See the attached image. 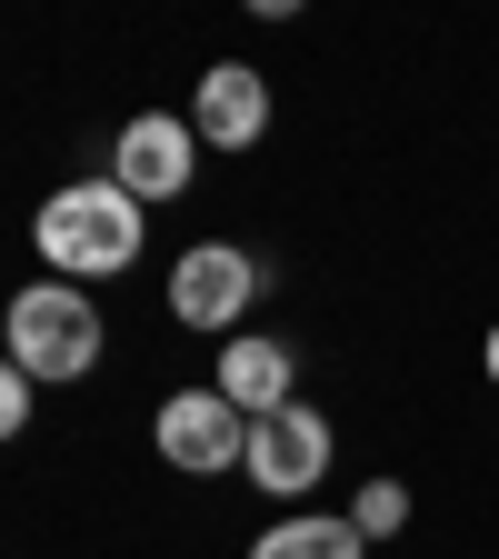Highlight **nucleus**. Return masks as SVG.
Instances as JSON below:
<instances>
[{
    "mask_svg": "<svg viewBox=\"0 0 499 559\" xmlns=\"http://www.w3.org/2000/svg\"><path fill=\"white\" fill-rule=\"evenodd\" d=\"M161 460L190 469V479H221L250 460V419L221 400V390H170L161 400Z\"/></svg>",
    "mask_w": 499,
    "mask_h": 559,
    "instance_id": "4",
    "label": "nucleus"
},
{
    "mask_svg": "<svg viewBox=\"0 0 499 559\" xmlns=\"http://www.w3.org/2000/svg\"><path fill=\"white\" fill-rule=\"evenodd\" d=\"M479 360H489V380H499V320H489V349H479Z\"/></svg>",
    "mask_w": 499,
    "mask_h": 559,
    "instance_id": "12",
    "label": "nucleus"
},
{
    "mask_svg": "<svg viewBox=\"0 0 499 559\" xmlns=\"http://www.w3.org/2000/svg\"><path fill=\"white\" fill-rule=\"evenodd\" d=\"M260 300V260L230 250V240H190L180 270H170V320L180 330H230L240 310Z\"/></svg>",
    "mask_w": 499,
    "mask_h": 559,
    "instance_id": "3",
    "label": "nucleus"
},
{
    "mask_svg": "<svg viewBox=\"0 0 499 559\" xmlns=\"http://www.w3.org/2000/svg\"><path fill=\"white\" fill-rule=\"evenodd\" d=\"M190 130L210 140V151H250V140L270 130V81H260L250 60H221L200 81V100H190Z\"/></svg>",
    "mask_w": 499,
    "mask_h": 559,
    "instance_id": "7",
    "label": "nucleus"
},
{
    "mask_svg": "<svg viewBox=\"0 0 499 559\" xmlns=\"http://www.w3.org/2000/svg\"><path fill=\"white\" fill-rule=\"evenodd\" d=\"M0 340H11V370H31V380H81L100 360V310L70 290V280H31V290L0 310Z\"/></svg>",
    "mask_w": 499,
    "mask_h": 559,
    "instance_id": "2",
    "label": "nucleus"
},
{
    "mask_svg": "<svg viewBox=\"0 0 499 559\" xmlns=\"http://www.w3.org/2000/svg\"><path fill=\"white\" fill-rule=\"evenodd\" d=\"M31 390H40L31 370H11V360H0V440H21V430H31Z\"/></svg>",
    "mask_w": 499,
    "mask_h": 559,
    "instance_id": "11",
    "label": "nucleus"
},
{
    "mask_svg": "<svg viewBox=\"0 0 499 559\" xmlns=\"http://www.w3.org/2000/svg\"><path fill=\"white\" fill-rule=\"evenodd\" d=\"M110 180H120L130 200H180V190L200 180V130H190L180 110H140V120L120 130V151H110Z\"/></svg>",
    "mask_w": 499,
    "mask_h": 559,
    "instance_id": "6",
    "label": "nucleus"
},
{
    "mask_svg": "<svg viewBox=\"0 0 499 559\" xmlns=\"http://www.w3.org/2000/svg\"><path fill=\"white\" fill-rule=\"evenodd\" d=\"M250 559H370V539L349 530V520H320V510H300V520L260 530V539H250Z\"/></svg>",
    "mask_w": 499,
    "mask_h": 559,
    "instance_id": "9",
    "label": "nucleus"
},
{
    "mask_svg": "<svg viewBox=\"0 0 499 559\" xmlns=\"http://www.w3.org/2000/svg\"><path fill=\"white\" fill-rule=\"evenodd\" d=\"M290 380H300V360L280 340H260V330H230V349H221V390L240 419H270V409H290Z\"/></svg>",
    "mask_w": 499,
    "mask_h": 559,
    "instance_id": "8",
    "label": "nucleus"
},
{
    "mask_svg": "<svg viewBox=\"0 0 499 559\" xmlns=\"http://www.w3.org/2000/svg\"><path fill=\"white\" fill-rule=\"evenodd\" d=\"M240 469L270 489V500H300V489H320V479H330V419H320L310 400L250 419V460H240Z\"/></svg>",
    "mask_w": 499,
    "mask_h": 559,
    "instance_id": "5",
    "label": "nucleus"
},
{
    "mask_svg": "<svg viewBox=\"0 0 499 559\" xmlns=\"http://www.w3.org/2000/svg\"><path fill=\"white\" fill-rule=\"evenodd\" d=\"M31 240H40V260L70 270V280H110V270L140 260V200H130L110 170H100V180H70V190L40 200Z\"/></svg>",
    "mask_w": 499,
    "mask_h": 559,
    "instance_id": "1",
    "label": "nucleus"
},
{
    "mask_svg": "<svg viewBox=\"0 0 499 559\" xmlns=\"http://www.w3.org/2000/svg\"><path fill=\"white\" fill-rule=\"evenodd\" d=\"M349 530H360V539H400V530H409V489H400V479H360Z\"/></svg>",
    "mask_w": 499,
    "mask_h": 559,
    "instance_id": "10",
    "label": "nucleus"
}]
</instances>
